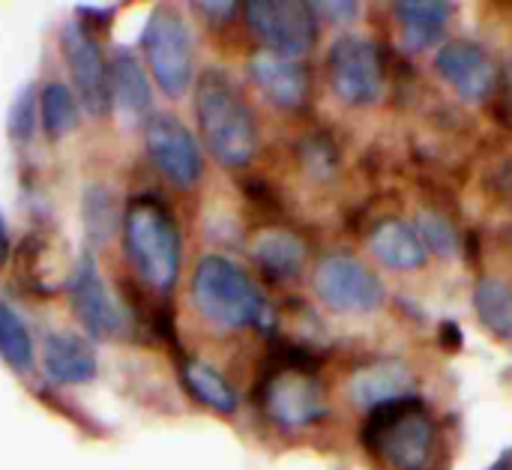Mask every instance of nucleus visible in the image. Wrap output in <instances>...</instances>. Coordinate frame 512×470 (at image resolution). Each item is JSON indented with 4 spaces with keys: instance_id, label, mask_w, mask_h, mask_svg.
<instances>
[{
    "instance_id": "33",
    "label": "nucleus",
    "mask_w": 512,
    "mask_h": 470,
    "mask_svg": "<svg viewBox=\"0 0 512 470\" xmlns=\"http://www.w3.org/2000/svg\"><path fill=\"white\" fill-rule=\"evenodd\" d=\"M444 342H453V348L462 345V336H459V327H456V324H444V327H441V345H444Z\"/></svg>"
},
{
    "instance_id": "16",
    "label": "nucleus",
    "mask_w": 512,
    "mask_h": 470,
    "mask_svg": "<svg viewBox=\"0 0 512 470\" xmlns=\"http://www.w3.org/2000/svg\"><path fill=\"white\" fill-rule=\"evenodd\" d=\"M414 372L396 360V357H384V360H372L366 363L354 378H351V399L372 411L384 402H396V399H411L414 396Z\"/></svg>"
},
{
    "instance_id": "2",
    "label": "nucleus",
    "mask_w": 512,
    "mask_h": 470,
    "mask_svg": "<svg viewBox=\"0 0 512 470\" xmlns=\"http://www.w3.org/2000/svg\"><path fill=\"white\" fill-rule=\"evenodd\" d=\"M120 231L126 258L141 285L168 297L180 279L183 240L165 201L156 195H132L123 207Z\"/></svg>"
},
{
    "instance_id": "20",
    "label": "nucleus",
    "mask_w": 512,
    "mask_h": 470,
    "mask_svg": "<svg viewBox=\"0 0 512 470\" xmlns=\"http://www.w3.org/2000/svg\"><path fill=\"white\" fill-rule=\"evenodd\" d=\"M252 258L261 267V273L273 282L294 279L306 264V246L291 231H264L252 243Z\"/></svg>"
},
{
    "instance_id": "9",
    "label": "nucleus",
    "mask_w": 512,
    "mask_h": 470,
    "mask_svg": "<svg viewBox=\"0 0 512 470\" xmlns=\"http://www.w3.org/2000/svg\"><path fill=\"white\" fill-rule=\"evenodd\" d=\"M60 51L72 75L75 99L90 117H108L111 114V87H108V60L102 57V48L96 36L81 27L78 18H69L60 27Z\"/></svg>"
},
{
    "instance_id": "19",
    "label": "nucleus",
    "mask_w": 512,
    "mask_h": 470,
    "mask_svg": "<svg viewBox=\"0 0 512 470\" xmlns=\"http://www.w3.org/2000/svg\"><path fill=\"white\" fill-rule=\"evenodd\" d=\"M369 249L384 267L402 270V273L420 270L426 264V255H429L420 234L414 231V225H405L399 219L381 222L369 237Z\"/></svg>"
},
{
    "instance_id": "12",
    "label": "nucleus",
    "mask_w": 512,
    "mask_h": 470,
    "mask_svg": "<svg viewBox=\"0 0 512 470\" xmlns=\"http://www.w3.org/2000/svg\"><path fill=\"white\" fill-rule=\"evenodd\" d=\"M312 285L333 312H375L384 303L381 279L351 255H327L315 267Z\"/></svg>"
},
{
    "instance_id": "27",
    "label": "nucleus",
    "mask_w": 512,
    "mask_h": 470,
    "mask_svg": "<svg viewBox=\"0 0 512 470\" xmlns=\"http://www.w3.org/2000/svg\"><path fill=\"white\" fill-rule=\"evenodd\" d=\"M414 231L420 234L426 252L432 249V252L444 255V258H453L459 252V234H456V228L450 225V219H444L438 213H420Z\"/></svg>"
},
{
    "instance_id": "26",
    "label": "nucleus",
    "mask_w": 512,
    "mask_h": 470,
    "mask_svg": "<svg viewBox=\"0 0 512 470\" xmlns=\"http://www.w3.org/2000/svg\"><path fill=\"white\" fill-rule=\"evenodd\" d=\"M39 126V93L33 84H24L15 96V102L9 105V117H6V129L9 138L15 144H27L33 138Z\"/></svg>"
},
{
    "instance_id": "25",
    "label": "nucleus",
    "mask_w": 512,
    "mask_h": 470,
    "mask_svg": "<svg viewBox=\"0 0 512 470\" xmlns=\"http://www.w3.org/2000/svg\"><path fill=\"white\" fill-rule=\"evenodd\" d=\"M0 360L18 375L30 372L36 363V351H33V339H30L27 324L3 300H0Z\"/></svg>"
},
{
    "instance_id": "32",
    "label": "nucleus",
    "mask_w": 512,
    "mask_h": 470,
    "mask_svg": "<svg viewBox=\"0 0 512 470\" xmlns=\"http://www.w3.org/2000/svg\"><path fill=\"white\" fill-rule=\"evenodd\" d=\"M9 261V228H6V219L0 213V267Z\"/></svg>"
},
{
    "instance_id": "29",
    "label": "nucleus",
    "mask_w": 512,
    "mask_h": 470,
    "mask_svg": "<svg viewBox=\"0 0 512 470\" xmlns=\"http://www.w3.org/2000/svg\"><path fill=\"white\" fill-rule=\"evenodd\" d=\"M309 6H312L315 18L321 15L330 24H348L360 12V3H354V0H324V3H309Z\"/></svg>"
},
{
    "instance_id": "18",
    "label": "nucleus",
    "mask_w": 512,
    "mask_h": 470,
    "mask_svg": "<svg viewBox=\"0 0 512 470\" xmlns=\"http://www.w3.org/2000/svg\"><path fill=\"white\" fill-rule=\"evenodd\" d=\"M450 12H453V6L441 3V0H402V3H396L405 48L408 51H426V48L438 45L447 33Z\"/></svg>"
},
{
    "instance_id": "4",
    "label": "nucleus",
    "mask_w": 512,
    "mask_h": 470,
    "mask_svg": "<svg viewBox=\"0 0 512 470\" xmlns=\"http://www.w3.org/2000/svg\"><path fill=\"white\" fill-rule=\"evenodd\" d=\"M192 300L204 321L222 330H273V309L252 276L225 255H204L192 273Z\"/></svg>"
},
{
    "instance_id": "14",
    "label": "nucleus",
    "mask_w": 512,
    "mask_h": 470,
    "mask_svg": "<svg viewBox=\"0 0 512 470\" xmlns=\"http://www.w3.org/2000/svg\"><path fill=\"white\" fill-rule=\"evenodd\" d=\"M249 75L258 84V90L279 108H303L312 90L309 69L300 60L279 57L270 51H258L249 60Z\"/></svg>"
},
{
    "instance_id": "24",
    "label": "nucleus",
    "mask_w": 512,
    "mask_h": 470,
    "mask_svg": "<svg viewBox=\"0 0 512 470\" xmlns=\"http://www.w3.org/2000/svg\"><path fill=\"white\" fill-rule=\"evenodd\" d=\"M474 309L480 324L498 336V339H512V291L501 279H480L474 291Z\"/></svg>"
},
{
    "instance_id": "23",
    "label": "nucleus",
    "mask_w": 512,
    "mask_h": 470,
    "mask_svg": "<svg viewBox=\"0 0 512 470\" xmlns=\"http://www.w3.org/2000/svg\"><path fill=\"white\" fill-rule=\"evenodd\" d=\"M39 126L51 141L66 138L78 126V99L69 84L48 81L39 90Z\"/></svg>"
},
{
    "instance_id": "31",
    "label": "nucleus",
    "mask_w": 512,
    "mask_h": 470,
    "mask_svg": "<svg viewBox=\"0 0 512 470\" xmlns=\"http://www.w3.org/2000/svg\"><path fill=\"white\" fill-rule=\"evenodd\" d=\"M75 12H78V21L90 30V24H93V21H96V24H102V27H108V24H111V18H114V12H117V6H111V3H108V6H90V3H81Z\"/></svg>"
},
{
    "instance_id": "15",
    "label": "nucleus",
    "mask_w": 512,
    "mask_h": 470,
    "mask_svg": "<svg viewBox=\"0 0 512 470\" xmlns=\"http://www.w3.org/2000/svg\"><path fill=\"white\" fill-rule=\"evenodd\" d=\"M108 87H111V108H120L129 120L147 123L153 114V90L138 54L126 45L114 48L108 57Z\"/></svg>"
},
{
    "instance_id": "34",
    "label": "nucleus",
    "mask_w": 512,
    "mask_h": 470,
    "mask_svg": "<svg viewBox=\"0 0 512 470\" xmlns=\"http://www.w3.org/2000/svg\"><path fill=\"white\" fill-rule=\"evenodd\" d=\"M489 470H512V450L501 453V459H498V462H495Z\"/></svg>"
},
{
    "instance_id": "21",
    "label": "nucleus",
    "mask_w": 512,
    "mask_h": 470,
    "mask_svg": "<svg viewBox=\"0 0 512 470\" xmlns=\"http://www.w3.org/2000/svg\"><path fill=\"white\" fill-rule=\"evenodd\" d=\"M180 381H183L186 393H189L198 405H204L207 411L222 414V417H234V414H237L240 399H237L234 387L222 378V372H216V369L207 366L204 360L189 357V360L180 366Z\"/></svg>"
},
{
    "instance_id": "22",
    "label": "nucleus",
    "mask_w": 512,
    "mask_h": 470,
    "mask_svg": "<svg viewBox=\"0 0 512 470\" xmlns=\"http://www.w3.org/2000/svg\"><path fill=\"white\" fill-rule=\"evenodd\" d=\"M120 207H117V198L111 195L108 186L96 183V186H87L84 189V198H81V222H84V234L90 240V246L96 249H105L117 231H120Z\"/></svg>"
},
{
    "instance_id": "28",
    "label": "nucleus",
    "mask_w": 512,
    "mask_h": 470,
    "mask_svg": "<svg viewBox=\"0 0 512 470\" xmlns=\"http://www.w3.org/2000/svg\"><path fill=\"white\" fill-rule=\"evenodd\" d=\"M336 150L327 138H306L303 144V165L318 174V177H330L336 171Z\"/></svg>"
},
{
    "instance_id": "5",
    "label": "nucleus",
    "mask_w": 512,
    "mask_h": 470,
    "mask_svg": "<svg viewBox=\"0 0 512 470\" xmlns=\"http://www.w3.org/2000/svg\"><path fill=\"white\" fill-rule=\"evenodd\" d=\"M360 441L366 453L390 470H429L438 447V426L429 408L411 396L372 408Z\"/></svg>"
},
{
    "instance_id": "6",
    "label": "nucleus",
    "mask_w": 512,
    "mask_h": 470,
    "mask_svg": "<svg viewBox=\"0 0 512 470\" xmlns=\"http://www.w3.org/2000/svg\"><path fill=\"white\" fill-rule=\"evenodd\" d=\"M138 45L147 57V69L156 87L168 99L186 96L195 75V51H192V33L186 27V18L168 3L153 6V12L141 27Z\"/></svg>"
},
{
    "instance_id": "7",
    "label": "nucleus",
    "mask_w": 512,
    "mask_h": 470,
    "mask_svg": "<svg viewBox=\"0 0 512 470\" xmlns=\"http://www.w3.org/2000/svg\"><path fill=\"white\" fill-rule=\"evenodd\" d=\"M246 24L264 51L279 57H303L318 39V18L300 0H249L243 3Z\"/></svg>"
},
{
    "instance_id": "30",
    "label": "nucleus",
    "mask_w": 512,
    "mask_h": 470,
    "mask_svg": "<svg viewBox=\"0 0 512 470\" xmlns=\"http://www.w3.org/2000/svg\"><path fill=\"white\" fill-rule=\"evenodd\" d=\"M195 9L198 12H204L207 18H210V24H225L237 9H240V3H234V0H201V3H195Z\"/></svg>"
},
{
    "instance_id": "1",
    "label": "nucleus",
    "mask_w": 512,
    "mask_h": 470,
    "mask_svg": "<svg viewBox=\"0 0 512 470\" xmlns=\"http://www.w3.org/2000/svg\"><path fill=\"white\" fill-rule=\"evenodd\" d=\"M195 117L201 141L222 168H246L258 153L255 111L219 66H210L195 81Z\"/></svg>"
},
{
    "instance_id": "17",
    "label": "nucleus",
    "mask_w": 512,
    "mask_h": 470,
    "mask_svg": "<svg viewBox=\"0 0 512 470\" xmlns=\"http://www.w3.org/2000/svg\"><path fill=\"white\" fill-rule=\"evenodd\" d=\"M42 366L45 375L60 387L90 384L99 372L93 345L75 333H51L42 345Z\"/></svg>"
},
{
    "instance_id": "10",
    "label": "nucleus",
    "mask_w": 512,
    "mask_h": 470,
    "mask_svg": "<svg viewBox=\"0 0 512 470\" xmlns=\"http://www.w3.org/2000/svg\"><path fill=\"white\" fill-rule=\"evenodd\" d=\"M327 78L345 105H372L384 93V63L378 48L360 36H339L327 51Z\"/></svg>"
},
{
    "instance_id": "11",
    "label": "nucleus",
    "mask_w": 512,
    "mask_h": 470,
    "mask_svg": "<svg viewBox=\"0 0 512 470\" xmlns=\"http://www.w3.org/2000/svg\"><path fill=\"white\" fill-rule=\"evenodd\" d=\"M69 300L72 309L81 321V327L87 330V336L93 339H120L129 333L132 321L129 312L111 297L105 279L96 270V261L90 255H81L75 261V270L69 276Z\"/></svg>"
},
{
    "instance_id": "8",
    "label": "nucleus",
    "mask_w": 512,
    "mask_h": 470,
    "mask_svg": "<svg viewBox=\"0 0 512 470\" xmlns=\"http://www.w3.org/2000/svg\"><path fill=\"white\" fill-rule=\"evenodd\" d=\"M144 147L156 171L177 189H195L204 177V147L171 111H153L144 123Z\"/></svg>"
},
{
    "instance_id": "3",
    "label": "nucleus",
    "mask_w": 512,
    "mask_h": 470,
    "mask_svg": "<svg viewBox=\"0 0 512 470\" xmlns=\"http://www.w3.org/2000/svg\"><path fill=\"white\" fill-rule=\"evenodd\" d=\"M318 360L297 345H279L270 354V366L258 381V408L279 429H306L321 423L327 408V393L315 375Z\"/></svg>"
},
{
    "instance_id": "13",
    "label": "nucleus",
    "mask_w": 512,
    "mask_h": 470,
    "mask_svg": "<svg viewBox=\"0 0 512 470\" xmlns=\"http://www.w3.org/2000/svg\"><path fill=\"white\" fill-rule=\"evenodd\" d=\"M435 69L465 102H486L498 84V69L492 57L483 51V45L465 39L447 42L435 54Z\"/></svg>"
},
{
    "instance_id": "35",
    "label": "nucleus",
    "mask_w": 512,
    "mask_h": 470,
    "mask_svg": "<svg viewBox=\"0 0 512 470\" xmlns=\"http://www.w3.org/2000/svg\"><path fill=\"white\" fill-rule=\"evenodd\" d=\"M507 81H510V87H512V63H510V69H507Z\"/></svg>"
}]
</instances>
